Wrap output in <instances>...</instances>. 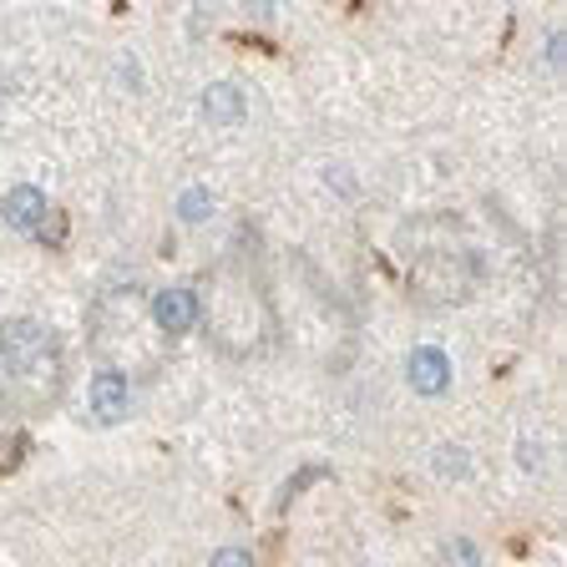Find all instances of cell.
Returning a JSON list of instances; mask_svg holds the SVG:
<instances>
[{
  "instance_id": "cell-1",
  "label": "cell",
  "mask_w": 567,
  "mask_h": 567,
  "mask_svg": "<svg viewBox=\"0 0 567 567\" xmlns=\"http://www.w3.org/2000/svg\"><path fill=\"white\" fill-rule=\"evenodd\" d=\"M193 305H198V319H203V330H208V340L224 354H234V360L264 350L274 334V299H269V289H264L259 269L248 259H238V254L218 259L203 274L198 289H193Z\"/></svg>"
},
{
  "instance_id": "cell-2",
  "label": "cell",
  "mask_w": 567,
  "mask_h": 567,
  "mask_svg": "<svg viewBox=\"0 0 567 567\" xmlns=\"http://www.w3.org/2000/svg\"><path fill=\"white\" fill-rule=\"evenodd\" d=\"M66 390L61 340L41 319H6L0 324V395L25 415H47Z\"/></svg>"
},
{
  "instance_id": "cell-3",
  "label": "cell",
  "mask_w": 567,
  "mask_h": 567,
  "mask_svg": "<svg viewBox=\"0 0 567 567\" xmlns=\"http://www.w3.org/2000/svg\"><path fill=\"white\" fill-rule=\"evenodd\" d=\"M92 344L106 354V370H153L157 365V324L137 289H112L92 309Z\"/></svg>"
},
{
  "instance_id": "cell-4",
  "label": "cell",
  "mask_w": 567,
  "mask_h": 567,
  "mask_svg": "<svg viewBox=\"0 0 567 567\" xmlns=\"http://www.w3.org/2000/svg\"><path fill=\"white\" fill-rule=\"evenodd\" d=\"M411 284L425 299H466V289L476 284V259L461 244L411 248Z\"/></svg>"
},
{
  "instance_id": "cell-5",
  "label": "cell",
  "mask_w": 567,
  "mask_h": 567,
  "mask_svg": "<svg viewBox=\"0 0 567 567\" xmlns=\"http://www.w3.org/2000/svg\"><path fill=\"white\" fill-rule=\"evenodd\" d=\"M147 315H153V324L163 334H188L193 324H198V305H193V289L188 284H173V289H163L157 299H147Z\"/></svg>"
},
{
  "instance_id": "cell-6",
  "label": "cell",
  "mask_w": 567,
  "mask_h": 567,
  "mask_svg": "<svg viewBox=\"0 0 567 567\" xmlns=\"http://www.w3.org/2000/svg\"><path fill=\"white\" fill-rule=\"evenodd\" d=\"M405 380H411L415 395H441V390L451 385L446 350H436V344H421V350H411V360H405Z\"/></svg>"
},
{
  "instance_id": "cell-7",
  "label": "cell",
  "mask_w": 567,
  "mask_h": 567,
  "mask_svg": "<svg viewBox=\"0 0 567 567\" xmlns=\"http://www.w3.org/2000/svg\"><path fill=\"white\" fill-rule=\"evenodd\" d=\"M127 375H117V370H96L92 375V411L96 421H122L127 415Z\"/></svg>"
},
{
  "instance_id": "cell-8",
  "label": "cell",
  "mask_w": 567,
  "mask_h": 567,
  "mask_svg": "<svg viewBox=\"0 0 567 567\" xmlns=\"http://www.w3.org/2000/svg\"><path fill=\"white\" fill-rule=\"evenodd\" d=\"M244 112H248V102L234 82H213L208 92H203V117H208L213 127H238Z\"/></svg>"
},
{
  "instance_id": "cell-9",
  "label": "cell",
  "mask_w": 567,
  "mask_h": 567,
  "mask_svg": "<svg viewBox=\"0 0 567 567\" xmlns=\"http://www.w3.org/2000/svg\"><path fill=\"white\" fill-rule=\"evenodd\" d=\"M47 208H51L47 193L31 188V183H21V188L6 193V224L21 228V234H35V224L47 218Z\"/></svg>"
},
{
  "instance_id": "cell-10",
  "label": "cell",
  "mask_w": 567,
  "mask_h": 567,
  "mask_svg": "<svg viewBox=\"0 0 567 567\" xmlns=\"http://www.w3.org/2000/svg\"><path fill=\"white\" fill-rule=\"evenodd\" d=\"M208 213H213V193L208 188H188L183 198H177V218H183V224H203Z\"/></svg>"
},
{
  "instance_id": "cell-11",
  "label": "cell",
  "mask_w": 567,
  "mask_h": 567,
  "mask_svg": "<svg viewBox=\"0 0 567 567\" xmlns=\"http://www.w3.org/2000/svg\"><path fill=\"white\" fill-rule=\"evenodd\" d=\"M35 238H41V244H51V248H61V238H66V213L47 208V218L35 224Z\"/></svg>"
},
{
  "instance_id": "cell-12",
  "label": "cell",
  "mask_w": 567,
  "mask_h": 567,
  "mask_svg": "<svg viewBox=\"0 0 567 567\" xmlns=\"http://www.w3.org/2000/svg\"><path fill=\"white\" fill-rule=\"evenodd\" d=\"M441 557H446L451 567H476V563H482V553H476L472 543H446V547H441Z\"/></svg>"
},
{
  "instance_id": "cell-13",
  "label": "cell",
  "mask_w": 567,
  "mask_h": 567,
  "mask_svg": "<svg viewBox=\"0 0 567 567\" xmlns=\"http://www.w3.org/2000/svg\"><path fill=\"white\" fill-rule=\"evenodd\" d=\"M213 567H254V553L248 547H224V553H213Z\"/></svg>"
},
{
  "instance_id": "cell-14",
  "label": "cell",
  "mask_w": 567,
  "mask_h": 567,
  "mask_svg": "<svg viewBox=\"0 0 567 567\" xmlns=\"http://www.w3.org/2000/svg\"><path fill=\"white\" fill-rule=\"evenodd\" d=\"M436 472H446V476H461L466 472V456H461V446H446L436 456Z\"/></svg>"
}]
</instances>
